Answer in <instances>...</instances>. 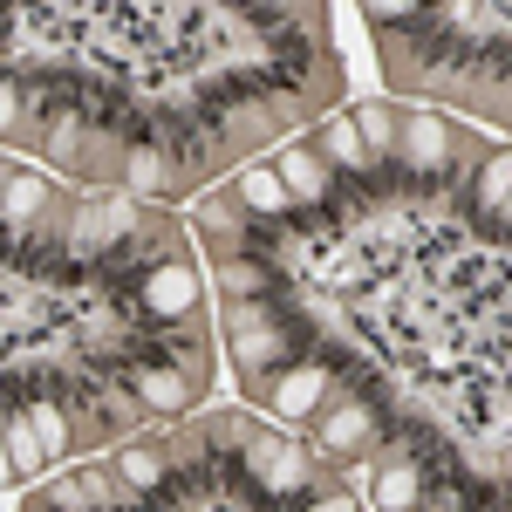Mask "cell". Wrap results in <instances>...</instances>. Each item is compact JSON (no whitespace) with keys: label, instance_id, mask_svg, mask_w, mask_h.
Instances as JSON below:
<instances>
[{"label":"cell","instance_id":"obj_11","mask_svg":"<svg viewBox=\"0 0 512 512\" xmlns=\"http://www.w3.org/2000/svg\"><path fill=\"white\" fill-rule=\"evenodd\" d=\"M321 151V164L335 171V178H355V185H369V178H383V164L369 158V144L355 137V123H349V110H321L315 117V137H308Z\"/></svg>","mask_w":512,"mask_h":512},{"label":"cell","instance_id":"obj_13","mask_svg":"<svg viewBox=\"0 0 512 512\" xmlns=\"http://www.w3.org/2000/svg\"><path fill=\"white\" fill-rule=\"evenodd\" d=\"M0 144H21V76L0 62Z\"/></svg>","mask_w":512,"mask_h":512},{"label":"cell","instance_id":"obj_5","mask_svg":"<svg viewBox=\"0 0 512 512\" xmlns=\"http://www.w3.org/2000/svg\"><path fill=\"white\" fill-rule=\"evenodd\" d=\"M178 465H185V458H178V437L151 431V424H144L137 437H117V444H110V472H117L123 499H151Z\"/></svg>","mask_w":512,"mask_h":512},{"label":"cell","instance_id":"obj_10","mask_svg":"<svg viewBox=\"0 0 512 512\" xmlns=\"http://www.w3.org/2000/svg\"><path fill=\"white\" fill-rule=\"evenodd\" d=\"M274 178L287 185V198H294V212H321V205H335V171L321 164V151L308 144V137H294V144H280L274 158Z\"/></svg>","mask_w":512,"mask_h":512},{"label":"cell","instance_id":"obj_7","mask_svg":"<svg viewBox=\"0 0 512 512\" xmlns=\"http://www.w3.org/2000/svg\"><path fill=\"white\" fill-rule=\"evenodd\" d=\"M110 390H123L144 417L171 424V417H185L198 396H205V383H192V376H185V369H171V362H144V369H123Z\"/></svg>","mask_w":512,"mask_h":512},{"label":"cell","instance_id":"obj_9","mask_svg":"<svg viewBox=\"0 0 512 512\" xmlns=\"http://www.w3.org/2000/svg\"><path fill=\"white\" fill-rule=\"evenodd\" d=\"M117 185H123V198H137V205H164V198L178 192L171 151L144 137V123H137V137L123 144V158H117Z\"/></svg>","mask_w":512,"mask_h":512},{"label":"cell","instance_id":"obj_2","mask_svg":"<svg viewBox=\"0 0 512 512\" xmlns=\"http://www.w3.org/2000/svg\"><path fill=\"white\" fill-rule=\"evenodd\" d=\"M472 144H465V130L431 110V103H417V110H403V130H396V178L403 185H417V192H437V185H451V178H465L472 171Z\"/></svg>","mask_w":512,"mask_h":512},{"label":"cell","instance_id":"obj_3","mask_svg":"<svg viewBox=\"0 0 512 512\" xmlns=\"http://www.w3.org/2000/svg\"><path fill=\"white\" fill-rule=\"evenodd\" d=\"M239 472L253 478L267 499H301V492H315L321 485V458L308 451V444H294L287 431H267V424H253L246 431V444H239V458H233Z\"/></svg>","mask_w":512,"mask_h":512},{"label":"cell","instance_id":"obj_12","mask_svg":"<svg viewBox=\"0 0 512 512\" xmlns=\"http://www.w3.org/2000/svg\"><path fill=\"white\" fill-rule=\"evenodd\" d=\"M349 123H355V137L369 144V158L390 171V164H396V130H403V103H383V96L349 103Z\"/></svg>","mask_w":512,"mask_h":512},{"label":"cell","instance_id":"obj_1","mask_svg":"<svg viewBox=\"0 0 512 512\" xmlns=\"http://www.w3.org/2000/svg\"><path fill=\"white\" fill-rule=\"evenodd\" d=\"M308 431H315V458H328V465L376 458L396 437V410H390V396H383V376L369 369L362 383H349V396H328V410Z\"/></svg>","mask_w":512,"mask_h":512},{"label":"cell","instance_id":"obj_4","mask_svg":"<svg viewBox=\"0 0 512 512\" xmlns=\"http://www.w3.org/2000/svg\"><path fill=\"white\" fill-rule=\"evenodd\" d=\"M130 301H137V315L151 321V328H185V321H198L205 280H198L192 253H164V260H151V267L137 274V287H130Z\"/></svg>","mask_w":512,"mask_h":512},{"label":"cell","instance_id":"obj_6","mask_svg":"<svg viewBox=\"0 0 512 512\" xmlns=\"http://www.w3.org/2000/svg\"><path fill=\"white\" fill-rule=\"evenodd\" d=\"M431 478L437 472L424 465V451L403 444V451H390V458L369 465V478H362V506H369V512H424Z\"/></svg>","mask_w":512,"mask_h":512},{"label":"cell","instance_id":"obj_8","mask_svg":"<svg viewBox=\"0 0 512 512\" xmlns=\"http://www.w3.org/2000/svg\"><path fill=\"white\" fill-rule=\"evenodd\" d=\"M226 198L239 205V219H246L253 233H267V226H287V219H294V198H287V185L274 178V164H267V158H239Z\"/></svg>","mask_w":512,"mask_h":512}]
</instances>
